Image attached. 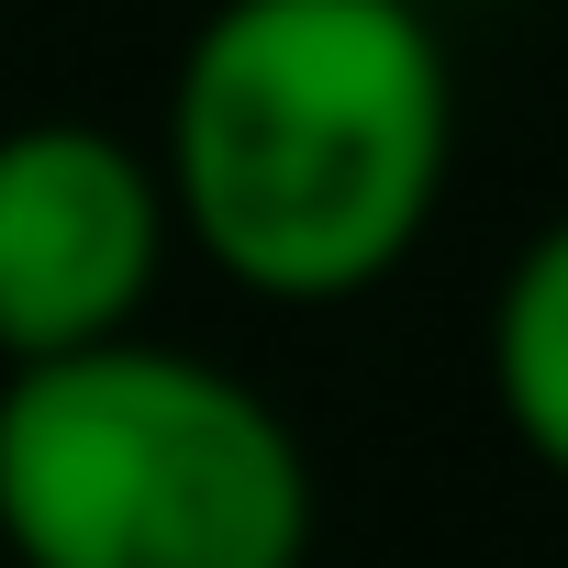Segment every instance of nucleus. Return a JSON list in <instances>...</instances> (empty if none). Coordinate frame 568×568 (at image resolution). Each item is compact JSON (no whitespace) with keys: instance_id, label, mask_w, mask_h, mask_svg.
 <instances>
[{"instance_id":"nucleus-4","label":"nucleus","mask_w":568,"mask_h":568,"mask_svg":"<svg viewBox=\"0 0 568 568\" xmlns=\"http://www.w3.org/2000/svg\"><path fill=\"white\" fill-rule=\"evenodd\" d=\"M479 368H490V413L513 424V446L568 490V212L513 245L501 291H490Z\"/></svg>"},{"instance_id":"nucleus-2","label":"nucleus","mask_w":568,"mask_h":568,"mask_svg":"<svg viewBox=\"0 0 568 568\" xmlns=\"http://www.w3.org/2000/svg\"><path fill=\"white\" fill-rule=\"evenodd\" d=\"M313 524V446L201 346L123 335L0 379L12 568H302Z\"/></svg>"},{"instance_id":"nucleus-3","label":"nucleus","mask_w":568,"mask_h":568,"mask_svg":"<svg viewBox=\"0 0 568 568\" xmlns=\"http://www.w3.org/2000/svg\"><path fill=\"white\" fill-rule=\"evenodd\" d=\"M168 190L156 156L90 112L0 123V368H45L145 335L168 278Z\"/></svg>"},{"instance_id":"nucleus-1","label":"nucleus","mask_w":568,"mask_h":568,"mask_svg":"<svg viewBox=\"0 0 568 568\" xmlns=\"http://www.w3.org/2000/svg\"><path fill=\"white\" fill-rule=\"evenodd\" d=\"M156 190L245 302H357L435 234L457 57L424 0H212L168 68Z\"/></svg>"}]
</instances>
